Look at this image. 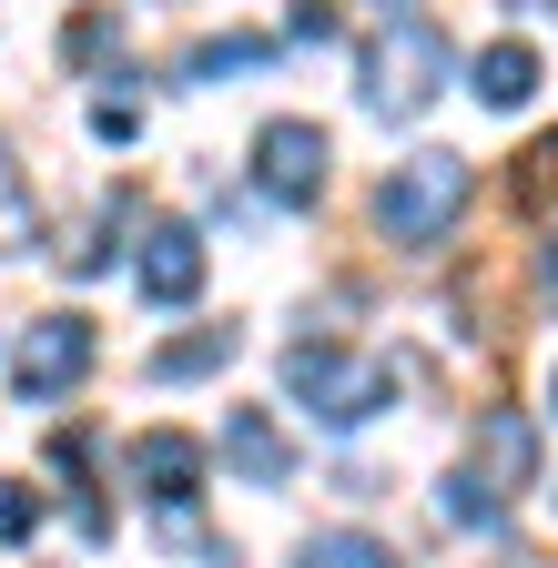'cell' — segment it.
<instances>
[{
  "label": "cell",
  "mask_w": 558,
  "mask_h": 568,
  "mask_svg": "<svg viewBox=\"0 0 558 568\" xmlns=\"http://www.w3.org/2000/svg\"><path fill=\"white\" fill-rule=\"evenodd\" d=\"M447 518H467V528H498V487H487L477 467H457V477H447Z\"/></svg>",
  "instance_id": "cell-16"
},
{
  "label": "cell",
  "mask_w": 558,
  "mask_h": 568,
  "mask_svg": "<svg viewBox=\"0 0 558 568\" xmlns=\"http://www.w3.org/2000/svg\"><path fill=\"white\" fill-rule=\"evenodd\" d=\"M224 71H264V41L254 31H214L183 51V82H224Z\"/></svg>",
  "instance_id": "cell-12"
},
{
  "label": "cell",
  "mask_w": 558,
  "mask_h": 568,
  "mask_svg": "<svg viewBox=\"0 0 558 568\" xmlns=\"http://www.w3.org/2000/svg\"><path fill=\"white\" fill-rule=\"evenodd\" d=\"M41 234V213H31V193H21V173H11V153H0V254H21Z\"/></svg>",
  "instance_id": "cell-15"
},
{
  "label": "cell",
  "mask_w": 558,
  "mask_h": 568,
  "mask_svg": "<svg viewBox=\"0 0 558 568\" xmlns=\"http://www.w3.org/2000/svg\"><path fill=\"white\" fill-rule=\"evenodd\" d=\"M224 457H234L244 487H285V477H295V447H285V426H274L264 406H234V416H224Z\"/></svg>",
  "instance_id": "cell-9"
},
{
  "label": "cell",
  "mask_w": 558,
  "mask_h": 568,
  "mask_svg": "<svg viewBox=\"0 0 558 568\" xmlns=\"http://www.w3.org/2000/svg\"><path fill=\"white\" fill-rule=\"evenodd\" d=\"M234 355V325H203V335H173L163 355H153V386H183V376H214Z\"/></svg>",
  "instance_id": "cell-11"
},
{
  "label": "cell",
  "mask_w": 558,
  "mask_h": 568,
  "mask_svg": "<svg viewBox=\"0 0 558 568\" xmlns=\"http://www.w3.org/2000/svg\"><path fill=\"white\" fill-rule=\"evenodd\" d=\"M285 386H295L325 426H366V416L396 396V366H386V355H356V345H325V335H315V345L285 355Z\"/></svg>",
  "instance_id": "cell-2"
},
{
  "label": "cell",
  "mask_w": 558,
  "mask_h": 568,
  "mask_svg": "<svg viewBox=\"0 0 558 568\" xmlns=\"http://www.w3.org/2000/svg\"><path fill=\"white\" fill-rule=\"evenodd\" d=\"M528 92H538V51H528V41H487V51H477V102H487V112H518Z\"/></svg>",
  "instance_id": "cell-10"
},
{
  "label": "cell",
  "mask_w": 558,
  "mask_h": 568,
  "mask_svg": "<svg viewBox=\"0 0 558 568\" xmlns=\"http://www.w3.org/2000/svg\"><path fill=\"white\" fill-rule=\"evenodd\" d=\"M477 477L498 487V497L538 487V426H528L518 406H487V416H477Z\"/></svg>",
  "instance_id": "cell-7"
},
{
  "label": "cell",
  "mask_w": 558,
  "mask_h": 568,
  "mask_svg": "<svg viewBox=\"0 0 558 568\" xmlns=\"http://www.w3.org/2000/svg\"><path fill=\"white\" fill-rule=\"evenodd\" d=\"M548 406H558V376H548Z\"/></svg>",
  "instance_id": "cell-19"
},
{
  "label": "cell",
  "mask_w": 558,
  "mask_h": 568,
  "mask_svg": "<svg viewBox=\"0 0 558 568\" xmlns=\"http://www.w3.org/2000/svg\"><path fill=\"white\" fill-rule=\"evenodd\" d=\"M467 193H477L467 153H406L386 173V193H376V224H386V244H447V224L467 213Z\"/></svg>",
  "instance_id": "cell-1"
},
{
  "label": "cell",
  "mask_w": 558,
  "mask_h": 568,
  "mask_svg": "<svg viewBox=\"0 0 558 568\" xmlns=\"http://www.w3.org/2000/svg\"><path fill=\"white\" fill-rule=\"evenodd\" d=\"M447 71H457V51H447V31L437 21H396L376 51H366V102L386 112V122H416V112H427L437 92H447Z\"/></svg>",
  "instance_id": "cell-3"
},
{
  "label": "cell",
  "mask_w": 558,
  "mask_h": 568,
  "mask_svg": "<svg viewBox=\"0 0 558 568\" xmlns=\"http://www.w3.org/2000/svg\"><path fill=\"white\" fill-rule=\"evenodd\" d=\"M31 518H41L31 497H21V487H0V538H31Z\"/></svg>",
  "instance_id": "cell-17"
},
{
  "label": "cell",
  "mask_w": 558,
  "mask_h": 568,
  "mask_svg": "<svg viewBox=\"0 0 558 568\" xmlns=\"http://www.w3.org/2000/svg\"><path fill=\"white\" fill-rule=\"evenodd\" d=\"M82 366H92V325H82V315H41V325H21V345H11V396L51 406L61 386H82Z\"/></svg>",
  "instance_id": "cell-4"
},
{
  "label": "cell",
  "mask_w": 558,
  "mask_h": 568,
  "mask_svg": "<svg viewBox=\"0 0 558 568\" xmlns=\"http://www.w3.org/2000/svg\"><path fill=\"white\" fill-rule=\"evenodd\" d=\"M538 284H548V305H558V224H548V244H538Z\"/></svg>",
  "instance_id": "cell-18"
},
{
  "label": "cell",
  "mask_w": 558,
  "mask_h": 568,
  "mask_svg": "<svg viewBox=\"0 0 558 568\" xmlns=\"http://www.w3.org/2000/svg\"><path fill=\"white\" fill-rule=\"evenodd\" d=\"M132 274H143L153 305H193V295H203V234L173 224V213H153V224H143V254H132Z\"/></svg>",
  "instance_id": "cell-6"
},
{
  "label": "cell",
  "mask_w": 558,
  "mask_h": 568,
  "mask_svg": "<svg viewBox=\"0 0 558 568\" xmlns=\"http://www.w3.org/2000/svg\"><path fill=\"white\" fill-rule=\"evenodd\" d=\"M548 11H558V0H548Z\"/></svg>",
  "instance_id": "cell-21"
},
{
  "label": "cell",
  "mask_w": 558,
  "mask_h": 568,
  "mask_svg": "<svg viewBox=\"0 0 558 568\" xmlns=\"http://www.w3.org/2000/svg\"><path fill=\"white\" fill-rule=\"evenodd\" d=\"M325 163H335V142H325L315 122H264V132H254V183H264L274 203H315V193H325Z\"/></svg>",
  "instance_id": "cell-5"
},
{
  "label": "cell",
  "mask_w": 558,
  "mask_h": 568,
  "mask_svg": "<svg viewBox=\"0 0 558 568\" xmlns=\"http://www.w3.org/2000/svg\"><path fill=\"white\" fill-rule=\"evenodd\" d=\"M132 477H143V497L183 508V497L203 487V447L183 437V426H143V437H132Z\"/></svg>",
  "instance_id": "cell-8"
},
{
  "label": "cell",
  "mask_w": 558,
  "mask_h": 568,
  "mask_svg": "<svg viewBox=\"0 0 558 568\" xmlns=\"http://www.w3.org/2000/svg\"><path fill=\"white\" fill-rule=\"evenodd\" d=\"M61 61H72V71H112L122 61V21L112 11H82L72 31H61Z\"/></svg>",
  "instance_id": "cell-14"
},
{
  "label": "cell",
  "mask_w": 558,
  "mask_h": 568,
  "mask_svg": "<svg viewBox=\"0 0 558 568\" xmlns=\"http://www.w3.org/2000/svg\"><path fill=\"white\" fill-rule=\"evenodd\" d=\"M386 11H396V0H386Z\"/></svg>",
  "instance_id": "cell-20"
},
{
  "label": "cell",
  "mask_w": 558,
  "mask_h": 568,
  "mask_svg": "<svg viewBox=\"0 0 558 568\" xmlns=\"http://www.w3.org/2000/svg\"><path fill=\"white\" fill-rule=\"evenodd\" d=\"M295 568H396V548L386 538H366V528H325V538H305V558Z\"/></svg>",
  "instance_id": "cell-13"
}]
</instances>
